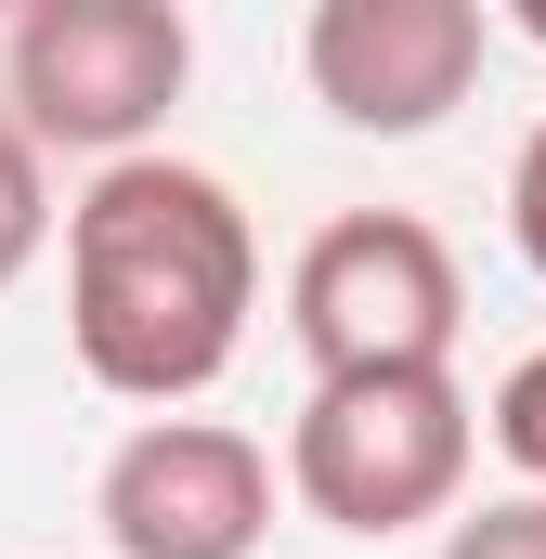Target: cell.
Returning <instances> with one entry per match:
<instances>
[{"label": "cell", "instance_id": "obj_1", "mask_svg": "<svg viewBox=\"0 0 546 559\" xmlns=\"http://www.w3.org/2000/svg\"><path fill=\"white\" fill-rule=\"evenodd\" d=\"M261 312V235L222 169L195 156H118L66 209V352L92 391L182 417L235 378Z\"/></svg>", "mask_w": 546, "mask_h": 559}, {"label": "cell", "instance_id": "obj_2", "mask_svg": "<svg viewBox=\"0 0 546 559\" xmlns=\"http://www.w3.org/2000/svg\"><path fill=\"white\" fill-rule=\"evenodd\" d=\"M468 455H482V404L455 365H365V378H312L286 429V495L325 534L391 547L416 521H455Z\"/></svg>", "mask_w": 546, "mask_h": 559}, {"label": "cell", "instance_id": "obj_3", "mask_svg": "<svg viewBox=\"0 0 546 559\" xmlns=\"http://www.w3.org/2000/svg\"><path fill=\"white\" fill-rule=\"evenodd\" d=\"M195 79V26L169 0H39L0 39V118L39 156H156L169 105Z\"/></svg>", "mask_w": 546, "mask_h": 559}, {"label": "cell", "instance_id": "obj_4", "mask_svg": "<svg viewBox=\"0 0 546 559\" xmlns=\"http://www.w3.org/2000/svg\"><path fill=\"white\" fill-rule=\"evenodd\" d=\"M468 274L416 209H339L299 261H286V338L312 378H365V365H455Z\"/></svg>", "mask_w": 546, "mask_h": 559}, {"label": "cell", "instance_id": "obj_5", "mask_svg": "<svg viewBox=\"0 0 546 559\" xmlns=\"http://www.w3.org/2000/svg\"><path fill=\"white\" fill-rule=\"evenodd\" d=\"M482 52H495V13L482 0H312V26H299L312 105L339 131H365V143L442 131L482 92Z\"/></svg>", "mask_w": 546, "mask_h": 559}, {"label": "cell", "instance_id": "obj_6", "mask_svg": "<svg viewBox=\"0 0 546 559\" xmlns=\"http://www.w3.org/2000/svg\"><path fill=\"white\" fill-rule=\"evenodd\" d=\"M92 521L118 559H261L273 455L222 417H143L92 481Z\"/></svg>", "mask_w": 546, "mask_h": 559}, {"label": "cell", "instance_id": "obj_7", "mask_svg": "<svg viewBox=\"0 0 546 559\" xmlns=\"http://www.w3.org/2000/svg\"><path fill=\"white\" fill-rule=\"evenodd\" d=\"M39 248H52V156L0 118V286H26Z\"/></svg>", "mask_w": 546, "mask_h": 559}, {"label": "cell", "instance_id": "obj_8", "mask_svg": "<svg viewBox=\"0 0 546 559\" xmlns=\"http://www.w3.org/2000/svg\"><path fill=\"white\" fill-rule=\"evenodd\" d=\"M482 429H495V455L521 468V495H546V338L495 378V404H482Z\"/></svg>", "mask_w": 546, "mask_h": 559}, {"label": "cell", "instance_id": "obj_9", "mask_svg": "<svg viewBox=\"0 0 546 559\" xmlns=\"http://www.w3.org/2000/svg\"><path fill=\"white\" fill-rule=\"evenodd\" d=\"M442 559H546V495H495V508H455Z\"/></svg>", "mask_w": 546, "mask_h": 559}, {"label": "cell", "instance_id": "obj_10", "mask_svg": "<svg viewBox=\"0 0 546 559\" xmlns=\"http://www.w3.org/2000/svg\"><path fill=\"white\" fill-rule=\"evenodd\" d=\"M508 248L546 286V105H534V131H521V156H508Z\"/></svg>", "mask_w": 546, "mask_h": 559}, {"label": "cell", "instance_id": "obj_11", "mask_svg": "<svg viewBox=\"0 0 546 559\" xmlns=\"http://www.w3.org/2000/svg\"><path fill=\"white\" fill-rule=\"evenodd\" d=\"M521 26H534V39H546V0H521Z\"/></svg>", "mask_w": 546, "mask_h": 559}]
</instances>
